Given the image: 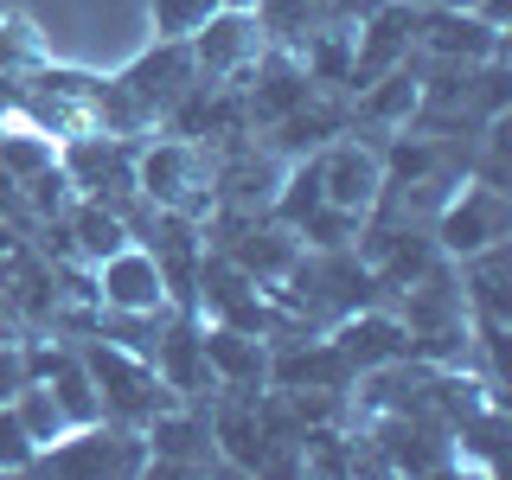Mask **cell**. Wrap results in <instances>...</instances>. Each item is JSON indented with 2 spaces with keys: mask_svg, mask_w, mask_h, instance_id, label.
Here are the masks:
<instances>
[{
  "mask_svg": "<svg viewBox=\"0 0 512 480\" xmlns=\"http://www.w3.org/2000/svg\"><path fill=\"white\" fill-rule=\"evenodd\" d=\"M410 7H474V0H410Z\"/></svg>",
  "mask_w": 512,
  "mask_h": 480,
  "instance_id": "cell-17",
  "label": "cell"
},
{
  "mask_svg": "<svg viewBox=\"0 0 512 480\" xmlns=\"http://www.w3.org/2000/svg\"><path fill=\"white\" fill-rule=\"evenodd\" d=\"M32 461H39V442L26 436V423L7 404L0 410V474H32Z\"/></svg>",
  "mask_w": 512,
  "mask_h": 480,
  "instance_id": "cell-14",
  "label": "cell"
},
{
  "mask_svg": "<svg viewBox=\"0 0 512 480\" xmlns=\"http://www.w3.org/2000/svg\"><path fill=\"white\" fill-rule=\"evenodd\" d=\"M135 186L160 212H186L199 224L205 212H218V160L192 135H167L154 148H135Z\"/></svg>",
  "mask_w": 512,
  "mask_h": 480,
  "instance_id": "cell-2",
  "label": "cell"
},
{
  "mask_svg": "<svg viewBox=\"0 0 512 480\" xmlns=\"http://www.w3.org/2000/svg\"><path fill=\"white\" fill-rule=\"evenodd\" d=\"M20 384H26V346H20V333H13V340H0V410L13 404Z\"/></svg>",
  "mask_w": 512,
  "mask_h": 480,
  "instance_id": "cell-15",
  "label": "cell"
},
{
  "mask_svg": "<svg viewBox=\"0 0 512 480\" xmlns=\"http://www.w3.org/2000/svg\"><path fill=\"white\" fill-rule=\"evenodd\" d=\"M429 237H436V250L448 263H461V256H474L487 244H506L512 237V192L461 173L455 192H448L436 205V218H429Z\"/></svg>",
  "mask_w": 512,
  "mask_h": 480,
  "instance_id": "cell-4",
  "label": "cell"
},
{
  "mask_svg": "<svg viewBox=\"0 0 512 480\" xmlns=\"http://www.w3.org/2000/svg\"><path fill=\"white\" fill-rule=\"evenodd\" d=\"M269 45L263 20H256V7H218L212 20L186 39L192 64H199V77H212V84H237V77L256 64V52Z\"/></svg>",
  "mask_w": 512,
  "mask_h": 480,
  "instance_id": "cell-7",
  "label": "cell"
},
{
  "mask_svg": "<svg viewBox=\"0 0 512 480\" xmlns=\"http://www.w3.org/2000/svg\"><path fill=\"white\" fill-rule=\"evenodd\" d=\"M141 436H148V474H205V468H224L218 448H212V423H205L199 404L160 410Z\"/></svg>",
  "mask_w": 512,
  "mask_h": 480,
  "instance_id": "cell-9",
  "label": "cell"
},
{
  "mask_svg": "<svg viewBox=\"0 0 512 480\" xmlns=\"http://www.w3.org/2000/svg\"><path fill=\"white\" fill-rule=\"evenodd\" d=\"M205 320V314H199ZM205 346V372H212V391H269V346L263 333H244V327H224V320H205L199 333Z\"/></svg>",
  "mask_w": 512,
  "mask_h": 480,
  "instance_id": "cell-10",
  "label": "cell"
},
{
  "mask_svg": "<svg viewBox=\"0 0 512 480\" xmlns=\"http://www.w3.org/2000/svg\"><path fill=\"white\" fill-rule=\"evenodd\" d=\"M320 192H327L333 212L372 218V205H378V192H384V154H378V141H359V128L333 135L327 148H320Z\"/></svg>",
  "mask_w": 512,
  "mask_h": 480,
  "instance_id": "cell-5",
  "label": "cell"
},
{
  "mask_svg": "<svg viewBox=\"0 0 512 480\" xmlns=\"http://www.w3.org/2000/svg\"><path fill=\"white\" fill-rule=\"evenodd\" d=\"M77 352H84V372L96 384V404H103L109 423H128V429H148L160 410L186 404L167 378L154 372L148 352L109 340V333H77Z\"/></svg>",
  "mask_w": 512,
  "mask_h": 480,
  "instance_id": "cell-1",
  "label": "cell"
},
{
  "mask_svg": "<svg viewBox=\"0 0 512 480\" xmlns=\"http://www.w3.org/2000/svg\"><path fill=\"white\" fill-rule=\"evenodd\" d=\"M32 474H71V480L148 474V436H141V429H128V423L96 416V423H77V429H64L58 442H45L39 461H32Z\"/></svg>",
  "mask_w": 512,
  "mask_h": 480,
  "instance_id": "cell-3",
  "label": "cell"
},
{
  "mask_svg": "<svg viewBox=\"0 0 512 480\" xmlns=\"http://www.w3.org/2000/svg\"><path fill=\"white\" fill-rule=\"evenodd\" d=\"M231 7H256V0H231Z\"/></svg>",
  "mask_w": 512,
  "mask_h": 480,
  "instance_id": "cell-18",
  "label": "cell"
},
{
  "mask_svg": "<svg viewBox=\"0 0 512 480\" xmlns=\"http://www.w3.org/2000/svg\"><path fill=\"white\" fill-rule=\"evenodd\" d=\"M410 52L448 58V64H493V58H506V32L487 26L474 7H416Z\"/></svg>",
  "mask_w": 512,
  "mask_h": 480,
  "instance_id": "cell-6",
  "label": "cell"
},
{
  "mask_svg": "<svg viewBox=\"0 0 512 480\" xmlns=\"http://www.w3.org/2000/svg\"><path fill=\"white\" fill-rule=\"evenodd\" d=\"M13 416H20V423H26V436L39 442V448H45V442H58L64 429H71V423H64V410H58V397L45 391L39 378H26L20 391H13Z\"/></svg>",
  "mask_w": 512,
  "mask_h": 480,
  "instance_id": "cell-13",
  "label": "cell"
},
{
  "mask_svg": "<svg viewBox=\"0 0 512 480\" xmlns=\"http://www.w3.org/2000/svg\"><path fill=\"white\" fill-rule=\"evenodd\" d=\"M58 160V135L52 128H7L0 122V173H13V180H32V173H45Z\"/></svg>",
  "mask_w": 512,
  "mask_h": 480,
  "instance_id": "cell-11",
  "label": "cell"
},
{
  "mask_svg": "<svg viewBox=\"0 0 512 480\" xmlns=\"http://www.w3.org/2000/svg\"><path fill=\"white\" fill-rule=\"evenodd\" d=\"M218 7H231V0H148V32H154V39L186 45V39H192V32H199L205 20H212Z\"/></svg>",
  "mask_w": 512,
  "mask_h": 480,
  "instance_id": "cell-12",
  "label": "cell"
},
{
  "mask_svg": "<svg viewBox=\"0 0 512 480\" xmlns=\"http://www.w3.org/2000/svg\"><path fill=\"white\" fill-rule=\"evenodd\" d=\"M314 7H327V20H359L372 0H314Z\"/></svg>",
  "mask_w": 512,
  "mask_h": 480,
  "instance_id": "cell-16",
  "label": "cell"
},
{
  "mask_svg": "<svg viewBox=\"0 0 512 480\" xmlns=\"http://www.w3.org/2000/svg\"><path fill=\"white\" fill-rule=\"evenodd\" d=\"M90 269H96V308H109V314H160V308H173L167 276H160V263L141 244L109 250L103 263H90Z\"/></svg>",
  "mask_w": 512,
  "mask_h": 480,
  "instance_id": "cell-8",
  "label": "cell"
}]
</instances>
